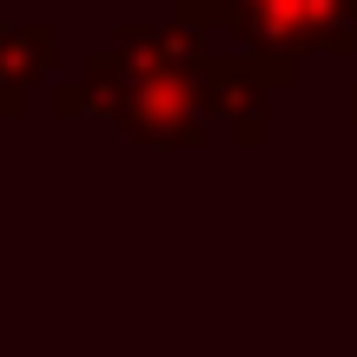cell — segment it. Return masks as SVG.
I'll return each mask as SVG.
<instances>
[{"mask_svg": "<svg viewBox=\"0 0 357 357\" xmlns=\"http://www.w3.org/2000/svg\"><path fill=\"white\" fill-rule=\"evenodd\" d=\"M199 26H119V53L86 60L73 86H60V119L100 113L139 146H205V93H199Z\"/></svg>", "mask_w": 357, "mask_h": 357, "instance_id": "1", "label": "cell"}, {"mask_svg": "<svg viewBox=\"0 0 357 357\" xmlns=\"http://www.w3.org/2000/svg\"><path fill=\"white\" fill-rule=\"evenodd\" d=\"M185 26H231L252 53H357V0H178Z\"/></svg>", "mask_w": 357, "mask_h": 357, "instance_id": "2", "label": "cell"}, {"mask_svg": "<svg viewBox=\"0 0 357 357\" xmlns=\"http://www.w3.org/2000/svg\"><path fill=\"white\" fill-rule=\"evenodd\" d=\"M53 66V26H0V119H20L33 79Z\"/></svg>", "mask_w": 357, "mask_h": 357, "instance_id": "3", "label": "cell"}]
</instances>
